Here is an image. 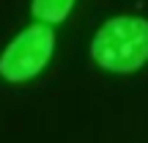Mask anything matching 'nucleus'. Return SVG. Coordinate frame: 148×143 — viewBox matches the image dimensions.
<instances>
[{
    "label": "nucleus",
    "mask_w": 148,
    "mask_h": 143,
    "mask_svg": "<svg viewBox=\"0 0 148 143\" xmlns=\"http://www.w3.org/2000/svg\"><path fill=\"white\" fill-rule=\"evenodd\" d=\"M90 55L107 72H137L148 64V22L140 17L107 19L90 41Z\"/></svg>",
    "instance_id": "1"
},
{
    "label": "nucleus",
    "mask_w": 148,
    "mask_h": 143,
    "mask_svg": "<svg viewBox=\"0 0 148 143\" xmlns=\"http://www.w3.org/2000/svg\"><path fill=\"white\" fill-rule=\"evenodd\" d=\"M55 50V33L47 25H30L0 55V74L8 83H25L47 66Z\"/></svg>",
    "instance_id": "2"
},
{
    "label": "nucleus",
    "mask_w": 148,
    "mask_h": 143,
    "mask_svg": "<svg viewBox=\"0 0 148 143\" xmlns=\"http://www.w3.org/2000/svg\"><path fill=\"white\" fill-rule=\"evenodd\" d=\"M74 0H33V14L41 22H60L71 11Z\"/></svg>",
    "instance_id": "3"
}]
</instances>
